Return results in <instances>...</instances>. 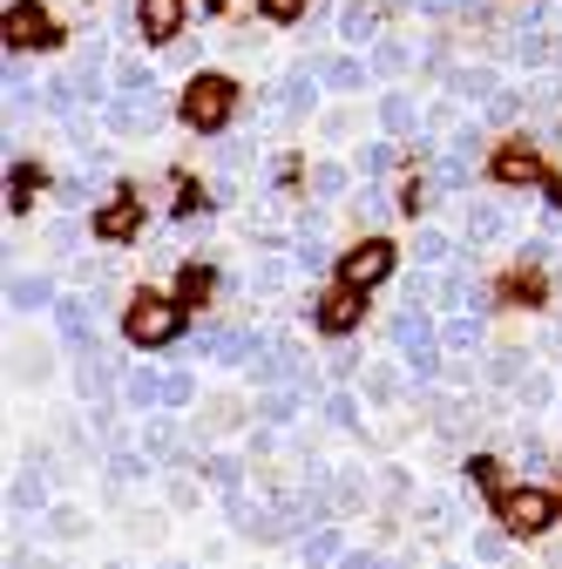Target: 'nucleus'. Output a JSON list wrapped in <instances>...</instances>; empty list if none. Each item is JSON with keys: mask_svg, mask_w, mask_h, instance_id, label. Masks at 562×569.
Wrapping results in <instances>:
<instances>
[{"mask_svg": "<svg viewBox=\"0 0 562 569\" xmlns=\"http://www.w3.org/2000/svg\"><path fill=\"white\" fill-rule=\"evenodd\" d=\"M203 481H210V488H238V481H244V461H238V455H210V461H203Z\"/></svg>", "mask_w": 562, "mask_h": 569, "instance_id": "cd10ccee", "label": "nucleus"}, {"mask_svg": "<svg viewBox=\"0 0 562 569\" xmlns=\"http://www.w3.org/2000/svg\"><path fill=\"white\" fill-rule=\"evenodd\" d=\"M454 251H461V238H448V231H434V224L413 238V258H420V264H454Z\"/></svg>", "mask_w": 562, "mask_h": 569, "instance_id": "5701e85b", "label": "nucleus"}, {"mask_svg": "<svg viewBox=\"0 0 562 569\" xmlns=\"http://www.w3.org/2000/svg\"><path fill=\"white\" fill-rule=\"evenodd\" d=\"M339 569H373V549H345V556H339Z\"/></svg>", "mask_w": 562, "mask_h": 569, "instance_id": "ea45409f", "label": "nucleus"}, {"mask_svg": "<svg viewBox=\"0 0 562 569\" xmlns=\"http://www.w3.org/2000/svg\"><path fill=\"white\" fill-rule=\"evenodd\" d=\"M299 556H305L312 569H339V556H345V549H339V529L325 522V529H312V536H299Z\"/></svg>", "mask_w": 562, "mask_h": 569, "instance_id": "2eb2a0df", "label": "nucleus"}, {"mask_svg": "<svg viewBox=\"0 0 562 569\" xmlns=\"http://www.w3.org/2000/svg\"><path fill=\"white\" fill-rule=\"evenodd\" d=\"M136 224H143V210H136V203H109L102 210V218H96V231L116 244V238H136Z\"/></svg>", "mask_w": 562, "mask_h": 569, "instance_id": "b1692460", "label": "nucleus"}, {"mask_svg": "<svg viewBox=\"0 0 562 569\" xmlns=\"http://www.w3.org/2000/svg\"><path fill=\"white\" fill-rule=\"evenodd\" d=\"M502 522H509L515 536H542V529L555 522V495H542V488H509Z\"/></svg>", "mask_w": 562, "mask_h": 569, "instance_id": "20e7f679", "label": "nucleus"}, {"mask_svg": "<svg viewBox=\"0 0 562 569\" xmlns=\"http://www.w3.org/2000/svg\"><path fill=\"white\" fill-rule=\"evenodd\" d=\"M373 68H380V76H393V82H400V76H413V68H420V48H413V41H393V34H387V41L373 48Z\"/></svg>", "mask_w": 562, "mask_h": 569, "instance_id": "ddd939ff", "label": "nucleus"}, {"mask_svg": "<svg viewBox=\"0 0 562 569\" xmlns=\"http://www.w3.org/2000/svg\"><path fill=\"white\" fill-rule=\"evenodd\" d=\"M177 109H183V122H190V129H218V122L231 116V82H224V76H197V82L183 89V102H177Z\"/></svg>", "mask_w": 562, "mask_h": 569, "instance_id": "f257e3e1", "label": "nucleus"}, {"mask_svg": "<svg viewBox=\"0 0 562 569\" xmlns=\"http://www.w3.org/2000/svg\"><path fill=\"white\" fill-rule=\"evenodd\" d=\"M122 339L129 346H163V339H177V306L170 299H136L122 312Z\"/></svg>", "mask_w": 562, "mask_h": 569, "instance_id": "7ed1b4c3", "label": "nucleus"}, {"mask_svg": "<svg viewBox=\"0 0 562 569\" xmlns=\"http://www.w3.org/2000/svg\"><path fill=\"white\" fill-rule=\"evenodd\" d=\"M143 475H150V448H129V441L109 448V481H143Z\"/></svg>", "mask_w": 562, "mask_h": 569, "instance_id": "6ab92c4d", "label": "nucleus"}, {"mask_svg": "<svg viewBox=\"0 0 562 569\" xmlns=\"http://www.w3.org/2000/svg\"><path fill=\"white\" fill-rule=\"evenodd\" d=\"M339 28H345V41H373L380 34V14L373 8H339Z\"/></svg>", "mask_w": 562, "mask_h": 569, "instance_id": "bb28decb", "label": "nucleus"}, {"mask_svg": "<svg viewBox=\"0 0 562 569\" xmlns=\"http://www.w3.org/2000/svg\"><path fill=\"white\" fill-rule=\"evenodd\" d=\"M41 41H54L48 34V14L28 8V0H21V8H8V48H41Z\"/></svg>", "mask_w": 562, "mask_h": 569, "instance_id": "0eeeda50", "label": "nucleus"}, {"mask_svg": "<svg viewBox=\"0 0 562 569\" xmlns=\"http://www.w3.org/2000/svg\"><path fill=\"white\" fill-rule=\"evenodd\" d=\"M48 299H54V278H41V271H21V278L8 284V306H14V312H41Z\"/></svg>", "mask_w": 562, "mask_h": 569, "instance_id": "f8f14e48", "label": "nucleus"}, {"mask_svg": "<svg viewBox=\"0 0 562 569\" xmlns=\"http://www.w3.org/2000/svg\"><path fill=\"white\" fill-rule=\"evenodd\" d=\"M495 177H502V183H535V177H542V157H535V150H502V157H495Z\"/></svg>", "mask_w": 562, "mask_h": 569, "instance_id": "412c9836", "label": "nucleus"}, {"mask_svg": "<svg viewBox=\"0 0 562 569\" xmlns=\"http://www.w3.org/2000/svg\"><path fill=\"white\" fill-rule=\"evenodd\" d=\"M549 400H562V387H555L549 373H529V380H522V407H549Z\"/></svg>", "mask_w": 562, "mask_h": 569, "instance_id": "473e14b6", "label": "nucleus"}, {"mask_svg": "<svg viewBox=\"0 0 562 569\" xmlns=\"http://www.w3.org/2000/svg\"><path fill=\"white\" fill-rule=\"evenodd\" d=\"M380 278H393V244L387 238H367L339 258V284H353V292H373Z\"/></svg>", "mask_w": 562, "mask_h": 569, "instance_id": "f03ea898", "label": "nucleus"}, {"mask_svg": "<svg viewBox=\"0 0 562 569\" xmlns=\"http://www.w3.org/2000/svg\"><path fill=\"white\" fill-rule=\"evenodd\" d=\"M380 122H387V136H420V109H413V96H387L380 102Z\"/></svg>", "mask_w": 562, "mask_h": 569, "instance_id": "a211bd4d", "label": "nucleus"}, {"mask_svg": "<svg viewBox=\"0 0 562 569\" xmlns=\"http://www.w3.org/2000/svg\"><path fill=\"white\" fill-rule=\"evenodd\" d=\"M325 427H345V435H360L367 427V413H360V393H325Z\"/></svg>", "mask_w": 562, "mask_h": 569, "instance_id": "aec40b11", "label": "nucleus"}, {"mask_svg": "<svg viewBox=\"0 0 562 569\" xmlns=\"http://www.w3.org/2000/svg\"><path fill=\"white\" fill-rule=\"evenodd\" d=\"M264 14H271V21H299L305 0H264Z\"/></svg>", "mask_w": 562, "mask_h": 569, "instance_id": "4c0bfd02", "label": "nucleus"}, {"mask_svg": "<svg viewBox=\"0 0 562 569\" xmlns=\"http://www.w3.org/2000/svg\"><path fill=\"white\" fill-rule=\"evenodd\" d=\"M143 34H150L157 48H170V41L183 34V0H143Z\"/></svg>", "mask_w": 562, "mask_h": 569, "instance_id": "39448f33", "label": "nucleus"}, {"mask_svg": "<svg viewBox=\"0 0 562 569\" xmlns=\"http://www.w3.org/2000/svg\"><path fill=\"white\" fill-rule=\"evenodd\" d=\"M502 231H509V218H502L495 203H474V210H468V244H495Z\"/></svg>", "mask_w": 562, "mask_h": 569, "instance_id": "4be33fe9", "label": "nucleus"}, {"mask_svg": "<svg viewBox=\"0 0 562 569\" xmlns=\"http://www.w3.org/2000/svg\"><path fill=\"white\" fill-rule=\"evenodd\" d=\"M393 393H400V380H393V373H387V367H380V373H373V380H367V400H393Z\"/></svg>", "mask_w": 562, "mask_h": 569, "instance_id": "c9c22d12", "label": "nucleus"}, {"mask_svg": "<svg viewBox=\"0 0 562 569\" xmlns=\"http://www.w3.org/2000/svg\"><path fill=\"white\" fill-rule=\"evenodd\" d=\"M122 407H136V413H150V407H163V373H150V367H136V373H122Z\"/></svg>", "mask_w": 562, "mask_h": 569, "instance_id": "9d476101", "label": "nucleus"}, {"mask_svg": "<svg viewBox=\"0 0 562 569\" xmlns=\"http://www.w3.org/2000/svg\"><path fill=\"white\" fill-rule=\"evenodd\" d=\"M488 373H495V387H522L529 380V352H495V367H488Z\"/></svg>", "mask_w": 562, "mask_h": 569, "instance_id": "c756f323", "label": "nucleus"}, {"mask_svg": "<svg viewBox=\"0 0 562 569\" xmlns=\"http://www.w3.org/2000/svg\"><path fill=\"white\" fill-rule=\"evenodd\" d=\"M488 89H495L488 68H454V96H488Z\"/></svg>", "mask_w": 562, "mask_h": 569, "instance_id": "72a5a7b5", "label": "nucleus"}, {"mask_svg": "<svg viewBox=\"0 0 562 569\" xmlns=\"http://www.w3.org/2000/svg\"><path fill=\"white\" fill-rule=\"evenodd\" d=\"M190 400H197V373L170 367V373H163V407H190Z\"/></svg>", "mask_w": 562, "mask_h": 569, "instance_id": "7c9ffc66", "label": "nucleus"}, {"mask_svg": "<svg viewBox=\"0 0 562 569\" xmlns=\"http://www.w3.org/2000/svg\"><path fill=\"white\" fill-rule=\"evenodd\" d=\"M48 529H54V536H82V516H76V509H54Z\"/></svg>", "mask_w": 562, "mask_h": 569, "instance_id": "e433bc0d", "label": "nucleus"}, {"mask_svg": "<svg viewBox=\"0 0 562 569\" xmlns=\"http://www.w3.org/2000/svg\"><path fill=\"white\" fill-rule=\"evenodd\" d=\"M76 393H82V400H102V393H109V352H102V346H82V352H76Z\"/></svg>", "mask_w": 562, "mask_h": 569, "instance_id": "423d86ee", "label": "nucleus"}, {"mask_svg": "<svg viewBox=\"0 0 562 569\" xmlns=\"http://www.w3.org/2000/svg\"><path fill=\"white\" fill-rule=\"evenodd\" d=\"M143 448H150V461L177 455V468H183V448H177V427H170V420H150V435H143Z\"/></svg>", "mask_w": 562, "mask_h": 569, "instance_id": "c85d7f7f", "label": "nucleus"}, {"mask_svg": "<svg viewBox=\"0 0 562 569\" xmlns=\"http://www.w3.org/2000/svg\"><path fill=\"white\" fill-rule=\"evenodd\" d=\"M170 569H177V562H170Z\"/></svg>", "mask_w": 562, "mask_h": 569, "instance_id": "c03bdc74", "label": "nucleus"}, {"mask_svg": "<svg viewBox=\"0 0 562 569\" xmlns=\"http://www.w3.org/2000/svg\"><path fill=\"white\" fill-rule=\"evenodd\" d=\"M305 393H312V387H271V393L258 400V420H264V427H292L299 407H305Z\"/></svg>", "mask_w": 562, "mask_h": 569, "instance_id": "6e6552de", "label": "nucleus"}, {"mask_svg": "<svg viewBox=\"0 0 562 569\" xmlns=\"http://www.w3.org/2000/svg\"><path fill=\"white\" fill-rule=\"evenodd\" d=\"M319 326H325V332H345V326H360V292H353V284H339V292L319 306Z\"/></svg>", "mask_w": 562, "mask_h": 569, "instance_id": "4468645a", "label": "nucleus"}, {"mask_svg": "<svg viewBox=\"0 0 562 569\" xmlns=\"http://www.w3.org/2000/svg\"><path fill=\"white\" fill-rule=\"evenodd\" d=\"M448 569H468V562H448Z\"/></svg>", "mask_w": 562, "mask_h": 569, "instance_id": "79ce46f5", "label": "nucleus"}, {"mask_svg": "<svg viewBox=\"0 0 562 569\" xmlns=\"http://www.w3.org/2000/svg\"><path fill=\"white\" fill-rule=\"evenodd\" d=\"M468 475H474V488H481V495H488V502H495V509L509 502V468H502L495 455H481V461H468Z\"/></svg>", "mask_w": 562, "mask_h": 569, "instance_id": "dca6fc26", "label": "nucleus"}, {"mask_svg": "<svg viewBox=\"0 0 562 569\" xmlns=\"http://www.w3.org/2000/svg\"><path fill=\"white\" fill-rule=\"evenodd\" d=\"M8 509H14V516H41V509H48V481H41V475H14Z\"/></svg>", "mask_w": 562, "mask_h": 569, "instance_id": "f3484780", "label": "nucleus"}, {"mask_svg": "<svg viewBox=\"0 0 562 569\" xmlns=\"http://www.w3.org/2000/svg\"><path fill=\"white\" fill-rule=\"evenodd\" d=\"M555 203H562V190H555Z\"/></svg>", "mask_w": 562, "mask_h": 569, "instance_id": "37998d69", "label": "nucleus"}, {"mask_svg": "<svg viewBox=\"0 0 562 569\" xmlns=\"http://www.w3.org/2000/svg\"><path fill=\"white\" fill-rule=\"evenodd\" d=\"M325 89H339V96H353V89H367V68H360L353 54H339V61H325Z\"/></svg>", "mask_w": 562, "mask_h": 569, "instance_id": "a878e982", "label": "nucleus"}, {"mask_svg": "<svg viewBox=\"0 0 562 569\" xmlns=\"http://www.w3.org/2000/svg\"><path fill=\"white\" fill-rule=\"evenodd\" d=\"M474 562H502V536H495V529L474 536Z\"/></svg>", "mask_w": 562, "mask_h": 569, "instance_id": "f704fd0d", "label": "nucleus"}, {"mask_svg": "<svg viewBox=\"0 0 562 569\" xmlns=\"http://www.w3.org/2000/svg\"><path fill=\"white\" fill-rule=\"evenodd\" d=\"M312 190H319V197H325V203H339V197H345V190H353V177H345V170H339V163H325V170H312Z\"/></svg>", "mask_w": 562, "mask_h": 569, "instance_id": "2f4dec72", "label": "nucleus"}, {"mask_svg": "<svg viewBox=\"0 0 562 569\" xmlns=\"http://www.w3.org/2000/svg\"><path fill=\"white\" fill-rule=\"evenodd\" d=\"M481 319H488V312H454V319H441V346H448V352H474V346L488 339Z\"/></svg>", "mask_w": 562, "mask_h": 569, "instance_id": "9b49d317", "label": "nucleus"}, {"mask_svg": "<svg viewBox=\"0 0 562 569\" xmlns=\"http://www.w3.org/2000/svg\"><path fill=\"white\" fill-rule=\"evenodd\" d=\"M387 157H393V150H387V142H373V150L360 157V170H367V177H380V170H387Z\"/></svg>", "mask_w": 562, "mask_h": 569, "instance_id": "58836bf2", "label": "nucleus"}, {"mask_svg": "<svg viewBox=\"0 0 562 569\" xmlns=\"http://www.w3.org/2000/svg\"><path fill=\"white\" fill-rule=\"evenodd\" d=\"M61 339L76 346V352L96 346V306L89 299H61Z\"/></svg>", "mask_w": 562, "mask_h": 569, "instance_id": "1a4fd4ad", "label": "nucleus"}, {"mask_svg": "<svg viewBox=\"0 0 562 569\" xmlns=\"http://www.w3.org/2000/svg\"><path fill=\"white\" fill-rule=\"evenodd\" d=\"M549 569H562V542H555V549H549Z\"/></svg>", "mask_w": 562, "mask_h": 569, "instance_id": "a19ab883", "label": "nucleus"}, {"mask_svg": "<svg viewBox=\"0 0 562 569\" xmlns=\"http://www.w3.org/2000/svg\"><path fill=\"white\" fill-rule=\"evenodd\" d=\"M312 76H305V68H299V76H285V82H278V109H285V116H305L312 109Z\"/></svg>", "mask_w": 562, "mask_h": 569, "instance_id": "393cba45", "label": "nucleus"}]
</instances>
